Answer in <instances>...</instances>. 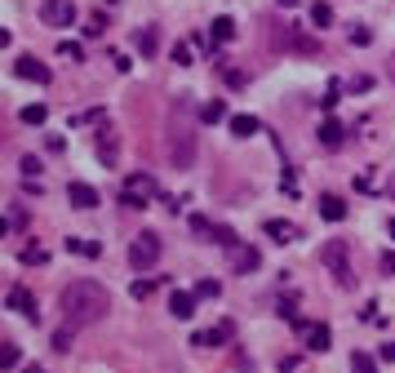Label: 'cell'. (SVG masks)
Wrapping results in <instances>:
<instances>
[{"mask_svg":"<svg viewBox=\"0 0 395 373\" xmlns=\"http://www.w3.org/2000/svg\"><path fill=\"white\" fill-rule=\"evenodd\" d=\"M351 40H355V45H369L373 36H369V27H355V31H351Z\"/></svg>","mask_w":395,"mask_h":373,"instance_id":"obj_37","label":"cell"},{"mask_svg":"<svg viewBox=\"0 0 395 373\" xmlns=\"http://www.w3.org/2000/svg\"><path fill=\"white\" fill-rule=\"evenodd\" d=\"M138 49H142V54H156V31H151V27L138 31Z\"/></svg>","mask_w":395,"mask_h":373,"instance_id":"obj_31","label":"cell"},{"mask_svg":"<svg viewBox=\"0 0 395 373\" xmlns=\"http://www.w3.org/2000/svg\"><path fill=\"white\" fill-rule=\"evenodd\" d=\"M302 333H307V347H311V351H328V347H333L328 325H302Z\"/></svg>","mask_w":395,"mask_h":373,"instance_id":"obj_13","label":"cell"},{"mask_svg":"<svg viewBox=\"0 0 395 373\" xmlns=\"http://www.w3.org/2000/svg\"><path fill=\"white\" fill-rule=\"evenodd\" d=\"M18 121H23V125H45V121H49V107H45V103H27V107L18 111Z\"/></svg>","mask_w":395,"mask_h":373,"instance_id":"obj_19","label":"cell"},{"mask_svg":"<svg viewBox=\"0 0 395 373\" xmlns=\"http://www.w3.org/2000/svg\"><path fill=\"white\" fill-rule=\"evenodd\" d=\"M156 284H160L156 276H142V280L129 284V294H134V298H151V294H156Z\"/></svg>","mask_w":395,"mask_h":373,"instance_id":"obj_25","label":"cell"},{"mask_svg":"<svg viewBox=\"0 0 395 373\" xmlns=\"http://www.w3.org/2000/svg\"><path fill=\"white\" fill-rule=\"evenodd\" d=\"M391 200H395V178H391Z\"/></svg>","mask_w":395,"mask_h":373,"instance_id":"obj_42","label":"cell"},{"mask_svg":"<svg viewBox=\"0 0 395 373\" xmlns=\"http://www.w3.org/2000/svg\"><path fill=\"white\" fill-rule=\"evenodd\" d=\"M311 27H333V9H328L324 0H316V5H311Z\"/></svg>","mask_w":395,"mask_h":373,"instance_id":"obj_23","label":"cell"},{"mask_svg":"<svg viewBox=\"0 0 395 373\" xmlns=\"http://www.w3.org/2000/svg\"><path fill=\"white\" fill-rule=\"evenodd\" d=\"M191 231L195 235H213V223H209V218H191Z\"/></svg>","mask_w":395,"mask_h":373,"instance_id":"obj_36","label":"cell"},{"mask_svg":"<svg viewBox=\"0 0 395 373\" xmlns=\"http://www.w3.org/2000/svg\"><path fill=\"white\" fill-rule=\"evenodd\" d=\"M382 271H387V276H395V253H382Z\"/></svg>","mask_w":395,"mask_h":373,"instance_id":"obj_38","label":"cell"},{"mask_svg":"<svg viewBox=\"0 0 395 373\" xmlns=\"http://www.w3.org/2000/svg\"><path fill=\"white\" fill-rule=\"evenodd\" d=\"M195 49H200V40H183V45H173V62H178V67H191Z\"/></svg>","mask_w":395,"mask_h":373,"instance_id":"obj_21","label":"cell"},{"mask_svg":"<svg viewBox=\"0 0 395 373\" xmlns=\"http://www.w3.org/2000/svg\"><path fill=\"white\" fill-rule=\"evenodd\" d=\"M387 76H391V80H395V54H391V62H387Z\"/></svg>","mask_w":395,"mask_h":373,"instance_id":"obj_40","label":"cell"},{"mask_svg":"<svg viewBox=\"0 0 395 373\" xmlns=\"http://www.w3.org/2000/svg\"><path fill=\"white\" fill-rule=\"evenodd\" d=\"M40 23L45 27H71L76 23V5H71V0H45V5H40Z\"/></svg>","mask_w":395,"mask_h":373,"instance_id":"obj_6","label":"cell"},{"mask_svg":"<svg viewBox=\"0 0 395 373\" xmlns=\"http://www.w3.org/2000/svg\"><path fill=\"white\" fill-rule=\"evenodd\" d=\"M195 298H218V280H200L195 284Z\"/></svg>","mask_w":395,"mask_h":373,"instance_id":"obj_33","label":"cell"},{"mask_svg":"<svg viewBox=\"0 0 395 373\" xmlns=\"http://www.w3.org/2000/svg\"><path fill=\"white\" fill-rule=\"evenodd\" d=\"M13 76H18V80H31V84H49V67H45L40 58L23 54V58H13Z\"/></svg>","mask_w":395,"mask_h":373,"instance_id":"obj_7","label":"cell"},{"mask_svg":"<svg viewBox=\"0 0 395 373\" xmlns=\"http://www.w3.org/2000/svg\"><path fill=\"white\" fill-rule=\"evenodd\" d=\"M129 262H134L138 271H151V267L160 262V235H156V231L134 235V245H129Z\"/></svg>","mask_w":395,"mask_h":373,"instance_id":"obj_5","label":"cell"},{"mask_svg":"<svg viewBox=\"0 0 395 373\" xmlns=\"http://www.w3.org/2000/svg\"><path fill=\"white\" fill-rule=\"evenodd\" d=\"M222 116H227V107H222V103H205V107H200V121H205V125L222 121Z\"/></svg>","mask_w":395,"mask_h":373,"instance_id":"obj_27","label":"cell"},{"mask_svg":"<svg viewBox=\"0 0 395 373\" xmlns=\"http://www.w3.org/2000/svg\"><path fill=\"white\" fill-rule=\"evenodd\" d=\"M23 227H27V213H23L18 205H9V223H5V231H9V235H18Z\"/></svg>","mask_w":395,"mask_h":373,"instance_id":"obj_26","label":"cell"},{"mask_svg":"<svg viewBox=\"0 0 395 373\" xmlns=\"http://www.w3.org/2000/svg\"><path fill=\"white\" fill-rule=\"evenodd\" d=\"M320 218L324 223H342V218H347V200L342 196H320Z\"/></svg>","mask_w":395,"mask_h":373,"instance_id":"obj_14","label":"cell"},{"mask_svg":"<svg viewBox=\"0 0 395 373\" xmlns=\"http://www.w3.org/2000/svg\"><path fill=\"white\" fill-rule=\"evenodd\" d=\"M169 311H173L178 320H191V316H195V294L173 289V294H169Z\"/></svg>","mask_w":395,"mask_h":373,"instance_id":"obj_11","label":"cell"},{"mask_svg":"<svg viewBox=\"0 0 395 373\" xmlns=\"http://www.w3.org/2000/svg\"><path fill=\"white\" fill-rule=\"evenodd\" d=\"M18 364V347L13 343H0V369H13Z\"/></svg>","mask_w":395,"mask_h":373,"instance_id":"obj_28","label":"cell"},{"mask_svg":"<svg viewBox=\"0 0 395 373\" xmlns=\"http://www.w3.org/2000/svg\"><path fill=\"white\" fill-rule=\"evenodd\" d=\"M382 360H391V364H395V343H387V347H382Z\"/></svg>","mask_w":395,"mask_h":373,"instance_id":"obj_39","label":"cell"},{"mask_svg":"<svg viewBox=\"0 0 395 373\" xmlns=\"http://www.w3.org/2000/svg\"><path fill=\"white\" fill-rule=\"evenodd\" d=\"M58 54L67 58V62H80V58H85V49H80L76 40H62V45H58Z\"/></svg>","mask_w":395,"mask_h":373,"instance_id":"obj_29","label":"cell"},{"mask_svg":"<svg viewBox=\"0 0 395 373\" xmlns=\"http://www.w3.org/2000/svg\"><path fill=\"white\" fill-rule=\"evenodd\" d=\"M187 103L178 98L173 103V121H169V138H164V156L173 169H191L195 165V125H183Z\"/></svg>","mask_w":395,"mask_h":373,"instance_id":"obj_2","label":"cell"},{"mask_svg":"<svg viewBox=\"0 0 395 373\" xmlns=\"http://www.w3.org/2000/svg\"><path fill=\"white\" fill-rule=\"evenodd\" d=\"M98 147H103V160L116 165V133L111 129H98Z\"/></svg>","mask_w":395,"mask_h":373,"instance_id":"obj_20","label":"cell"},{"mask_svg":"<svg viewBox=\"0 0 395 373\" xmlns=\"http://www.w3.org/2000/svg\"><path fill=\"white\" fill-rule=\"evenodd\" d=\"M342 138H347V129H342L338 121H324V125H320V147L333 151V147H342Z\"/></svg>","mask_w":395,"mask_h":373,"instance_id":"obj_15","label":"cell"},{"mask_svg":"<svg viewBox=\"0 0 395 373\" xmlns=\"http://www.w3.org/2000/svg\"><path fill=\"white\" fill-rule=\"evenodd\" d=\"M227 253H231V271H236V276H249V271H258V262H262L253 245H231Z\"/></svg>","mask_w":395,"mask_h":373,"instance_id":"obj_8","label":"cell"},{"mask_svg":"<svg viewBox=\"0 0 395 373\" xmlns=\"http://www.w3.org/2000/svg\"><path fill=\"white\" fill-rule=\"evenodd\" d=\"M280 5H298V0H280Z\"/></svg>","mask_w":395,"mask_h":373,"instance_id":"obj_43","label":"cell"},{"mask_svg":"<svg viewBox=\"0 0 395 373\" xmlns=\"http://www.w3.org/2000/svg\"><path fill=\"white\" fill-rule=\"evenodd\" d=\"M67 200H71L76 209H93V205H98V191H93L89 182H71V186H67Z\"/></svg>","mask_w":395,"mask_h":373,"instance_id":"obj_12","label":"cell"},{"mask_svg":"<svg viewBox=\"0 0 395 373\" xmlns=\"http://www.w3.org/2000/svg\"><path fill=\"white\" fill-rule=\"evenodd\" d=\"M18 262H27V267H40V262H49V249H45V245H27V249L18 253Z\"/></svg>","mask_w":395,"mask_h":373,"instance_id":"obj_22","label":"cell"},{"mask_svg":"<svg viewBox=\"0 0 395 373\" xmlns=\"http://www.w3.org/2000/svg\"><path fill=\"white\" fill-rule=\"evenodd\" d=\"M209 338H213V347H218V343H227V338H231V320H222V325H218V329H213Z\"/></svg>","mask_w":395,"mask_h":373,"instance_id":"obj_34","label":"cell"},{"mask_svg":"<svg viewBox=\"0 0 395 373\" xmlns=\"http://www.w3.org/2000/svg\"><path fill=\"white\" fill-rule=\"evenodd\" d=\"M156 196H160V186H156L151 174H129L125 186H120V205H125V209H147Z\"/></svg>","mask_w":395,"mask_h":373,"instance_id":"obj_3","label":"cell"},{"mask_svg":"<svg viewBox=\"0 0 395 373\" xmlns=\"http://www.w3.org/2000/svg\"><path fill=\"white\" fill-rule=\"evenodd\" d=\"M351 373H377V360L369 351H351Z\"/></svg>","mask_w":395,"mask_h":373,"instance_id":"obj_24","label":"cell"},{"mask_svg":"<svg viewBox=\"0 0 395 373\" xmlns=\"http://www.w3.org/2000/svg\"><path fill=\"white\" fill-rule=\"evenodd\" d=\"M103 31H107V13H93L89 27H85V36H103Z\"/></svg>","mask_w":395,"mask_h":373,"instance_id":"obj_32","label":"cell"},{"mask_svg":"<svg viewBox=\"0 0 395 373\" xmlns=\"http://www.w3.org/2000/svg\"><path fill=\"white\" fill-rule=\"evenodd\" d=\"M67 249L76 253V258H98V253H103V245H98V240H85V235H71Z\"/></svg>","mask_w":395,"mask_h":373,"instance_id":"obj_18","label":"cell"},{"mask_svg":"<svg viewBox=\"0 0 395 373\" xmlns=\"http://www.w3.org/2000/svg\"><path fill=\"white\" fill-rule=\"evenodd\" d=\"M23 373H45V369H36V364H31V369H23Z\"/></svg>","mask_w":395,"mask_h":373,"instance_id":"obj_41","label":"cell"},{"mask_svg":"<svg viewBox=\"0 0 395 373\" xmlns=\"http://www.w3.org/2000/svg\"><path fill=\"white\" fill-rule=\"evenodd\" d=\"M5 302H9V311H23L27 320H40V311H36V298H31V289H23V284H13V289L5 294Z\"/></svg>","mask_w":395,"mask_h":373,"instance_id":"obj_9","label":"cell"},{"mask_svg":"<svg viewBox=\"0 0 395 373\" xmlns=\"http://www.w3.org/2000/svg\"><path fill=\"white\" fill-rule=\"evenodd\" d=\"M71 333H76L71 325H62V329L54 333V351H71Z\"/></svg>","mask_w":395,"mask_h":373,"instance_id":"obj_30","label":"cell"},{"mask_svg":"<svg viewBox=\"0 0 395 373\" xmlns=\"http://www.w3.org/2000/svg\"><path fill=\"white\" fill-rule=\"evenodd\" d=\"M324 267L333 271V280L342 284V289H355V271H351V253H347V245H342V240H333V245H324Z\"/></svg>","mask_w":395,"mask_h":373,"instance_id":"obj_4","label":"cell"},{"mask_svg":"<svg viewBox=\"0 0 395 373\" xmlns=\"http://www.w3.org/2000/svg\"><path fill=\"white\" fill-rule=\"evenodd\" d=\"M258 129V116H231V138H253Z\"/></svg>","mask_w":395,"mask_h":373,"instance_id":"obj_17","label":"cell"},{"mask_svg":"<svg viewBox=\"0 0 395 373\" xmlns=\"http://www.w3.org/2000/svg\"><path fill=\"white\" fill-rule=\"evenodd\" d=\"M231 36H236V23H231V18H213V31H209V45H213V49L227 45Z\"/></svg>","mask_w":395,"mask_h":373,"instance_id":"obj_16","label":"cell"},{"mask_svg":"<svg viewBox=\"0 0 395 373\" xmlns=\"http://www.w3.org/2000/svg\"><path fill=\"white\" fill-rule=\"evenodd\" d=\"M58 307H62V325L89 329V325H98V320L111 311V294L98 280H71L67 289H62Z\"/></svg>","mask_w":395,"mask_h":373,"instance_id":"obj_1","label":"cell"},{"mask_svg":"<svg viewBox=\"0 0 395 373\" xmlns=\"http://www.w3.org/2000/svg\"><path fill=\"white\" fill-rule=\"evenodd\" d=\"M262 231H267L275 245H293V240H302V231L293 227V223H285V218H267V227H262Z\"/></svg>","mask_w":395,"mask_h":373,"instance_id":"obj_10","label":"cell"},{"mask_svg":"<svg viewBox=\"0 0 395 373\" xmlns=\"http://www.w3.org/2000/svg\"><path fill=\"white\" fill-rule=\"evenodd\" d=\"M18 165H23V174H27V178H36V174H40V160H36V156H23Z\"/></svg>","mask_w":395,"mask_h":373,"instance_id":"obj_35","label":"cell"}]
</instances>
